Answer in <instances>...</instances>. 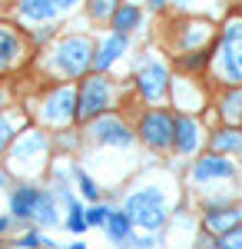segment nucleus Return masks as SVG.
I'll list each match as a JSON object with an SVG mask.
<instances>
[{
    "label": "nucleus",
    "mask_w": 242,
    "mask_h": 249,
    "mask_svg": "<svg viewBox=\"0 0 242 249\" xmlns=\"http://www.w3.org/2000/svg\"><path fill=\"white\" fill-rule=\"evenodd\" d=\"M123 87L110 77V73H86L83 80H76V123H90L103 113H113L120 107Z\"/></svg>",
    "instance_id": "4"
},
{
    "label": "nucleus",
    "mask_w": 242,
    "mask_h": 249,
    "mask_svg": "<svg viewBox=\"0 0 242 249\" xmlns=\"http://www.w3.org/2000/svg\"><path fill=\"white\" fill-rule=\"evenodd\" d=\"M169 83H173V70H169L166 60H159V57L143 60L136 67V73H133V87H136V93H139V100L146 107H163L166 103Z\"/></svg>",
    "instance_id": "9"
},
{
    "label": "nucleus",
    "mask_w": 242,
    "mask_h": 249,
    "mask_svg": "<svg viewBox=\"0 0 242 249\" xmlns=\"http://www.w3.org/2000/svg\"><path fill=\"white\" fill-rule=\"evenodd\" d=\"M14 249H56V243L53 239H43L37 226H30V230H23L14 239Z\"/></svg>",
    "instance_id": "27"
},
{
    "label": "nucleus",
    "mask_w": 242,
    "mask_h": 249,
    "mask_svg": "<svg viewBox=\"0 0 242 249\" xmlns=\"http://www.w3.org/2000/svg\"><path fill=\"white\" fill-rule=\"evenodd\" d=\"M176 3H189V0H176Z\"/></svg>",
    "instance_id": "36"
},
{
    "label": "nucleus",
    "mask_w": 242,
    "mask_h": 249,
    "mask_svg": "<svg viewBox=\"0 0 242 249\" xmlns=\"http://www.w3.org/2000/svg\"><path fill=\"white\" fill-rule=\"evenodd\" d=\"M3 170L10 173V179H34L37 183L43 173H50V133H43L40 126H23L10 150L3 156Z\"/></svg>",
    "instance_id": "2"
},
{
    "label": "nucleus",
    "mask_w": 242,
    "mask_h": 249,
    "mask_svg": "<svg viewBox=\"0 0 242 249\" xmlns=\"http://www.w3.org/2000/svg\"><path fill=\"white\" fill-rule=\"evenodd\" d=\"M212 47H216V43H212ZM212 47H203V50H189V53H179V57H176V70H179V73H189V77L209 73V67H212Z\"/></svg>",
    "instance_id": "24"
},
{
    "label": "nucleus",
    "mask_w": 242,
    "mask_h": 249,
    "mask_svg": "<svg viewBox=\"0 0 242 249\" xmlns=\"http://www.w3.org/2000/svg\"><path fill=\"white\" fill-rule=\"evenodd\" d=\"M206 140H209V136H206L203 120H199V116L176 113V143H173L176 153H179V156H196Z\"/></svg>",
    "instance_id": "15"
},
{
    "label": "nucleus",
    "mask_w": 242,
    "mask_h": 249,
    "mask_svg": "<svg viewBox=\"0 0 242 249\" xmlns=\"http://www.w3.org/2000/svg\"><path fill=\"white\" fill-rule=\"evenodd\" d=\"M216 239V249H242V226L229 230L225 236H212Z\"/></svg>",
    "instance_id": "29"
},
{
    "label": "nucleus",
    "mask_w": 242,
    "mask_h": 249,
    "mask_svg": "<svg viewBox=\"0 0 242 249\" xmlns=\"http://www.w3.org/2000/svg\"><path fill=\"white\" fill-rule=\"evenodd\" d=\"M136 226H133V219H130V213L123 210V206H113L110 213V219H106V226H103V232H106V239H110L113 246H126L133 236H136Z\"/></svg>",
    "instance_id": "20"
},
{
    "label": "nucleus",
    "mask_w": 242,
    "mask_h": 249,
    "mask_svg": "<svg viewBox=\"0 0 242 249\" xmlns=\"http://www.w3.org/2000/svg\"><path fill=\"white\" fill-rule=\"evenodd\" d=\"M146 7L153 10V14H163V10L169 7V0H146Z\"/></svg>",
    "instance_id": "31"
},
{
    "label": "nucleus",
    "mask_w": 242,
    "mask_h": 249,
    "mask_svg": "<svg viewBox=\"0 0 242 249\" xmlns=\"http://www.w3.org/2000/svg\"><path fill=\"white\" fill-rule=\"evenodd\" d=\"M70 176H73V183L80 186V193H83L90 203H100V196H103V193H100V183H96V179L83 170V166H73V170H70Z\"/></svg>",
    "instance_id": "26"
},
{
    "label": "nucleus",
    "mask_w": 242,
    "mask_h": 249,
    "mask_svg": "<svg viewBox=\"0 0 242 249\" xmlns=\"http://www.w3.org/2000/svg\"><path fill=\"white\" fill-rule=\"evenodd\" d=\"M83 126H86V140L96 143V146L130 150L133 143H136V126H130V120H123L116 110L96 116V120H90V123H83Z\"/></svg>",
    "instance_id": "10"
},
{
    "label": "nucleus",
    "mask_w": 242,
    "mask_h": 249,
    "mask_svg": "<svg viewBox=\"0 0 242 249\" xmlns=\"http://www.w3.org/2000/svg\"><path fill=\"white\" fill-rule=\"evenodd\" d=\"M34 57V47H30V37L17 30L14 23H3L0 20V77L3 73H14L20 67H27Z\"/></svg>",
    "instance_id": "13"
},
{
    "label": "nucleus",
    "mask_w": 242,
    "mask_h": 249,
    "mask_svg": "<svg viewBox=\"0 0 242 249\" xmlns=\"http://www.w3.org/2000/svg\"><path fill=\"white\" fill-rule=\"evenodd\" d=\"M123 249H156V239L153 236H133Z\"/></svg>",
    "instance_id": "30"
},
{
    "label": "nucleus",
    "mask_w": 242,
    "mask_h": 249,
    "mask_svg": "<svg viewBox=\"0 0 242 249\" xmlns=\"http://www.w3.org/2000/svg\"><path fill=\"white\" fill-rule=\"evenodd\" d=\"M216 40V27L209 20H189L179 30V40H176V53H189V50H203V47H212Z\"/></svg>",
    "instance_id": "17"
},
{
    "label": "nucleus",
    "mask_w": 242,
    "mask_h": 249,
    "mask_svg": "<svg viewBox=\"0 0 242 249\" xmlns=\"http://www.w3.org/2000/svg\"><path fill=\"white\" fill-rule=\"evenodd\" d=\"M139 27H143V10H139L133 0H123V3L116 7L113 20H110V30L113 34H123V37H133Z\"/></svg>",
    "instance_id": "22"
},
{
    "label": "nucleus",
    "mask_w": 242,
    "mask_h": 249,
    "mask_svg": "<svg viewBox=\"0 0 242 249\" xmlns=\"http://www.w3.org/2000/svg\"><path fill=\"white\" fill-rule=\"evenodd\" d=\"M212 77L223 87H242V14L223 23L216 47H212Z\"/></svg>",
    "instance_id": "5"
},
{
    "label": "nucleus",
    "mask_w": 242,
    "mask_h": 249,
    "mask_svg": "<svg viewBox=\"0 0 242 249\" xmlns=\"http://www.w3.org/2000/svg\"><path fill=\"white\" fill-rule=\"evenodd\" d=\"M27 123H30V113H27L23 107H10V110L0 113V166H3V156L10 150L14 136H17Z\"/></svg>",
    "instance_id": "19"
},
{
    "label": "nucleus",
    "mask_w": 242,
    "mask_h": 249,
    "mask_svg": "<svg viewBox=\"0 0 242 249\" xmlns=\"http://www.w3.org/2000/svg\"><path fill=\"white\" fill-rule=\"evenodd\" d=\"M123 210L130 213L133 226L136 230H146V232H159L169 223V196L163 186L149 183V186H139L133 190L126 199H123Z\"/></svg>",
    "instance_id": "6"
},
{
    "label": "nucleus",
    "mask_w": 242,
    "mask_h": 249,
    "mask_svg": "<svg viewBox=\"0 0 242 249\" xmlns=\"http://www.w3.org/2000/svg\"><path fill=\"white\" fill-rule=\"evenodd\" d=\"M3 3H7V0H0V7H3Z\"/></svg>",
    "instance_id": "37"
},
{
    "label": "nucleus",
    "mask_w": 242,
    "mask_h": 249,
    "mask_svg": "<svg viewBox=\"0 0 242 249\" xmlns=\"http://www.w3.org/2000/svg\"><path fill=\"white\" fill-rule=\"evenodd\" d=\"M239 176V166L232 156H223V153H212L206 150L203 156L192 160L189 166V183L192 186H212V183H232Z\"/></svg>",
    "instance_id": "11"
},
{
    "label": "nucleus",
    "mask_w": 242,
    "mask_h": 249,
    "mask_svg": "<svg viewBox=\"0 0 242 249\" xmlns=\"http://www.w3.org/2000/svg\"><path fill=\"white\" fill-rule=\"evenodd\" d=\"M209 150L239 160L242 156V126H236V123H223V126H216V130H209Z\"/></svg>",
    "instance_id": "18"
},
{
    "label": "nucleus",
    "mask_w": 242,
    "mask_h": 249,
    "mask_svg": "<svg viewBox=\"0 0 242 249\" xmlns=\"http://www.w3.org/2000/svg\"><path fill=\"white\" fill-rule=\"evenodd\" d=\"M10 203V216L17 223H30L37 230H47V226H60L63 216H60V199H56L53 190L40 186L34 179H20L17 186L7 196Z\"/></svg>",
    "instance_id": "3"
},
{
    "label": "nucleus",
    "mask_w": 242,
    "mask_h": 249,
    "mask_svg": "<svg viewBox=\"0 0 242 249\" xmlns=\"http://www.w3.org/2000/svg\"><path fill=\"white\" fill-rule=\"evenodd\" d=\"M236 226H242V199L216 196V199H209L203 206V230L209 236H225Z\"/></svg>",
    "instance_id": "14"
},
{
    "label": "nucleus",
    "mask_w": 242,
    "mask_h": 249,
    "mask_svg": "<svg viewBox=\"0 0 242 249\" xmlns=\"http://www.w3.org/2000/svg\"><path fill=\"white\" fill-rule=\"evenodd\" d=\"M110 213H113L110 203H90V206H86V226H90V230H103L106 219H110Z\"/></svg>",
    "instance_id": "28"
},
{
    "label": "nucleus",
    "mask_w": 242,
    "mask_h": 249,
    "mask_svg": "<svg viewBox=\"0 0 242 249\" xmlns=\"http://www.w3.org/2000/svg\"><path fill=\"white\" fill-rule=\"evenodd\" d=\"M136 140L153 153H169L176 143V113H169L166 107L143 110L139 123H136Z\"/></svg>",
    "instance_id": "8"
},
{
    "label": "nucleus",
    "mask_w": 242,
    "mask_h": 249,
    "mask_svg": "<svg viewBox=\"0 0 242 249\" xmlns=\"http://www.w3.org/2000/svg\"><path fill=\"white\" fill-rule=\"evenodd\" d=\"M169 100L179 113H192L199 116L209 110V87H206L199 77H189V73H179L169 83Z\"/></svg>",
    "instance_id": "12"
},
{
    "label": "nucleus",
    "mask_w": 242,
    "mask_h": 249,
    "mask_svg": "<svg viewBox=\"0 0 242 249\" xmlns=\"http://www.w3.org/2000/svg\"><path fill=\"white\" fill-rule=\"evenodd\" d=\"M93 53L96 43L86 34H63L40 53V67L60 77V83H76L86 73H93Z\"/></svg>",
    "instance_id": "1"
},
{
    "label": "nucleus",
    "mask_w": 242,
    "mask_h": 249,
    "mask_svg": "<svg viewBox=\"0 0 242 249\" xmlns=\"http://www.w3.org/2000/svg\"><path fill=\"white\" fill-rule=\"evenodd\" d=\"M40 126H50L56 133L76 126V83H56L43 90L37 110H27Z\"/></svg>",
    "instance_id": "7"
},
{
    "label": "nucleus",
    "mask_w": 242,
    "mask_h": 249,
    "mask_svg": "<svg viewBox=\"0 0 242 249\" xmlns=\"http://www.w3.org/2000/svg\"><path fill=\"white\" fill-rule=\"evenodd\" d=\"M3 110H10V90L7 87H0V113Z\"/></svg>",
    "instance_id": "33"
},
{
    "label": "nucleus",
    "mask_w": 242,
    "mask_h": 249,
    "mask_svg": "<svg viewBox=\"0 0 242 249\" xmlns=\"http://www.w3.org/2000/svg\"><path fill=\"white\" fill-rule=\"evenodd\" d=\"M80 3H86V0H56L60 14H63V10H73V7H80Z\"/></svg>",
    "instance_id": "32"
},
{
    "label": "nucleus",
    "mask_w": 242,
    "mask_h": 249,
    "mask_svg": "<svg viewBox=\"0 0 242 249\" xmlns=\"http://www.w3.org/2000/svg\"><path fill=\"white\" fill-rule=\"evenodd\" d=\"M7 183H10V173L0 166V196H3V190H7Z\"/></svg>",
    "instance_id": "34"
},
{
    "label": "nucleus",
    "mask_w": 242,
    "mask_h": 249,
    "mask_svg": "<svg viewBox=\"0 0 242 249\" xmlns=\"http://www.w3.org/2000/svg\"><path fill=\"white\" fill-rule=\"evenodd\" d=\"M130 53V37H123V34H106V37L96 43V53H93V70L96 73H110L113 67L120 63V60Z\"/></svg>",
    "instance_id": "16"
},
{
    "label": "nucleus",
    "mask_w": 242,
    "mask_h": 249,
    "mask_svg": "<svg viewBox=\"0 0 242 249\" xmlns=\"http://www.w3.org/2000/svg\"><path fill=\"white\" fill-rule=\"evenodd\" d=\"M216 116L223 123H236L242 126V87H225L216 96Z\"/></svg>",
    "instance_id": "23"
},
{
    "label": "nucleus",
    "mask_w": 242,
    "mask_h": 249,
    "mask_svg": "<svg viewBox=\"0 0 242 249\" xmlns=\"http://www.w3.org/2000/svg\"><path fill=\"white\" fill-rule=\"evenodd\" d=\"M123 0H86L83 7H86V17L93 20V23H106L110 27L113 14H116V7H120Z\"/></svg>",
    "instance_id": "25"
},
{
    "label": "nucleus",
    "mask_w": 242,
    "mask_h": 249,
    "mask_svg": "<svg viewBox=\"0 0 242 249\" xmlns=\"http://www.w3.org/2000/svg\"><path fill=\"white\" fill-rule=\"evenodd\" d=\"M17 14L27 23H53L60 17L56 0H17Z\"/></svg>",
    "instance_id": "21"
},
{
    "label": "nucleus",
    "mask_w": 242,
    "mask_h": 249,
    "mask_svg": "<svg viewBox=\"0 0 242 249\" xmlns=\"http://www.w3.org/2000/svg\"><path fill=\"white\" fill-rule=\"evenodd\" d=\"M63 249H86V243H83V239H73L70 246H63Z\"/></svg>",
    "instance_id": "35"
}]
</instances>
